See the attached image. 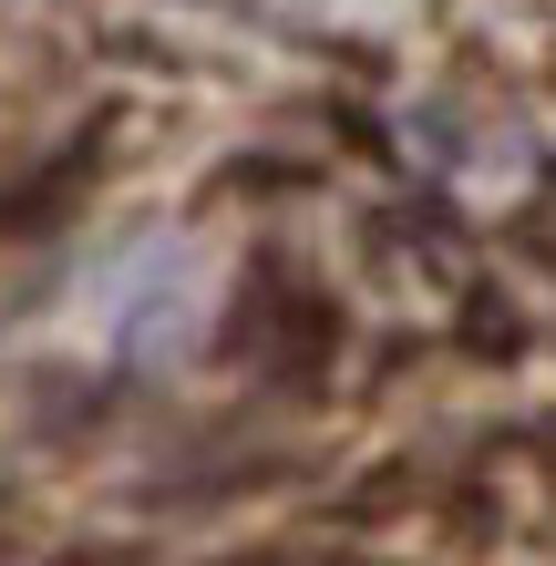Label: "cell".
<instances>
[{
    "label": "cell",
    "mask_w": 556,
    "mask_h": 566,
    "mask_svg": "<svg viewBox=\"0 0 556 566\" xmlns=\"http://www.w3.org/2000/svg\"><path fill=\"white\" fill-rule=\"evenodd\" d=\"M83 176H93V145H73L62 165H42V186H21L11 207H0V227H52V217L83 196Z\"/></svg>",
    "instance_id": "cell-1"
}]
</instances>
